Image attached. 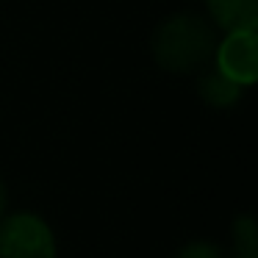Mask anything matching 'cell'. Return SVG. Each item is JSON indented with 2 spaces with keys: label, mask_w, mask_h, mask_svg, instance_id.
I'll return each mask as SVG.
<instances>
[{
  "label": "cell",
  "mask_w": 258,
  "mask_h": 258,
  "mask_svg": "<svg viewBox=\"0 0 258 258\" xmlns=\"http://www.w3.org/2000/svg\"><path fill=\"white\" fill-rule=\"evenodd\" d=\"M219 73L236 81L239 86H247L258 75V39L255 31H230L228 39L219 45L217 53Z\"/></svg>",
  "instance_id": "3957f363"
},
{
  "label": "cell",
  "mask_w": 258,
  "mask_h": 258,
  "mask_svg": "<svg viewBox=\"0 0 258 258\" xmlns=\"http://www.w3.org/2000/svg\"><path fill=\"white\" fill-rule=\"evenodd\" d=\"M214 53V31L195 14L164 20L153 36V56L164 70L189 73Z\"/></svg>",
  "instance_id": "6da1fadb"
},
{
  "label": "cell",
  "mask_w": 258,
  "mask_h": 258,
  "mask_svg": "<svg viewBox=\"0 0 258 258\" xmlns=\"http://www.w3.org/2000/svg\"><path fill=\"white\" fill-rule=\"evenodd\" d=\"M236 258H255V222L250 217H239L233 225Z\"/></svg>",
  "instance_id": "8992f818"
},
{
  "label": "cell",
  "mask_w": 258,
  "mask_h": 258,
  "mask_svg": "<svg viewBox=\"0 0 258 258\" xmlns=\"http://www.w3.org/2000/svg\"><path fill=\"white\" fill-rule=\"evenodd\" d=\"M239 95H241V86L236 84V81H230L228 75H222L219 70L217 73H208L206 78L200 81V97L214 108L233 106V103L239 100Z\"/></svg>",
  "instance_id": "5b68a950"
},
{
  "label": "cell",
  "mask_w": 258,
  "mask_h": 258,
  "mask_svg": "<svg viewBox=\"0 0 258 258\" xmlns=\"http://www.w3.org/2000/svg\"><path fill=\"white\" fill-rule=\"evenodd\" d=\"M211 14L228 31H255L258 0H208Z\"/></svg>",
  "instance_id": "277c9868"
},
{
  "label": "cell",
  "mask_w": 258,
  "mask_h": 258,
  "mask_svg": "<svg viewBox=\"0 0 258 258\" xmlns=\"http://www.w3.org/2000/svg\"><path fill=\"white\" fill-rule=\"evenodd\" d=\"M3 208H6V189L0 183V214H3Z\"/></svg>",
  "instance_id": "ba28073f"
},
{
  "label": "cell",
  "mask_w": 258,
  "mask_h": 258,
  "mask_svg": "<svg viewBox=\"0 0 258 258\" xmlns=\"http://www.w3.org/2000/svg\"><path fill=\"white\" fill-rule=\"evenodd\" d=\"M178 258H222V255H219V250L214 244H208V241H195V244L183 247V250L178 252Z\"/></svg>",
  "instance_id": "52a82bcc"
},
{
  "label": "cell",
  "mask_w": 258,
  "mask_h": 258,
  "mask_svg": "<svg viewBox=\"0 0 258 258\" xmlns=\"http://www.w3.org/2000/svg\"><path fill=\"white\" fill-rule=\"evenodd\" d=\"M0 258H56V239L39 217L14 214L0 225Z\"/></svg>",
  "instance_id": "7a4b0ae2"
}]
</instances>
